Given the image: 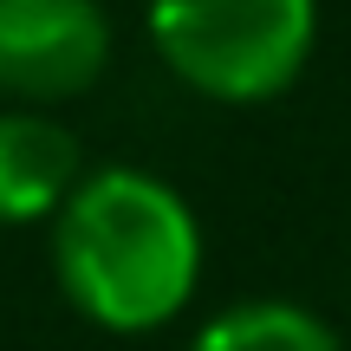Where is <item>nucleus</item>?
<instances>
[{
  "label": "nucleus",
  "instance_id": "nucleus-1",
  "mask_svg": "<svg viewBox=\"0 0 351 351\" xmlns=\"http://www.w3.org/2000/svg\"><path fill=\"white\" fill-rule=\"evenodd\" d=\"M59 293L104 332H156L189 306L202 280L195 208L150 169H85L52 215Z\"/></svg>",
  "mask_w": 351,
  "mask_h": 351
},
{
  "label": "nucleus",
  "instance_id": "nucleus-2",
  "mask_svg": "<svg viewBox=\"0 0 351 351\" xmlns=\"http://www.w3.org/2000/svg\"><path fill=\"white\" fill-rule=\"evenodd\" d=\"M150 46L215 104H267L319 46V0H150Z\"/></svg>",
  "mask_w": 351,
  "mask_h": 351
},
{
  "label": "nucleus",
  "instance_id": "nucleus-3",
  "mask_svg": "<svg viewBox=\"0 0 351 351\" xmlns=\"http://www.w3.org/2000/svg\"><path fill=\"white\" fill-rule=\"evenodd\" d=\"M111 65V13L98 0H0V91L13 111L85 98Z\"/></svg>",
  "mask_w": 351,
  "mask_h": 351
},
{
  "label": "nucleus",
  "instance_id": "nucleus-4",
  "mask_svg": "<svg viewBox=\"0 0 351 351\" xmlns=\"http://www.w3.org/2000/svg\"><path fill=\"white\" fill-rule=\"evenodd\" d=\"M85 182L78 137L46 111H0V228L52 221Z\"/></svg>",
  "mask_w": 351,
  "mask_h": 351
},
{
  "label": "nucleus",
  "instance_id": "nucleus-5",
  "mask_svg": "<svg viewBox=\"0 0 351 351\" xmlns=\"http://www.w3.org/2000/svg\"><path fill=\"white\" fill-rule=\"evenodd\" d=\"M189 351H345L339 332L293 300H241L215 313Z\"/></svg>",
  "mask_w": 351,
  "mask_h": 351
}]
</instances>
